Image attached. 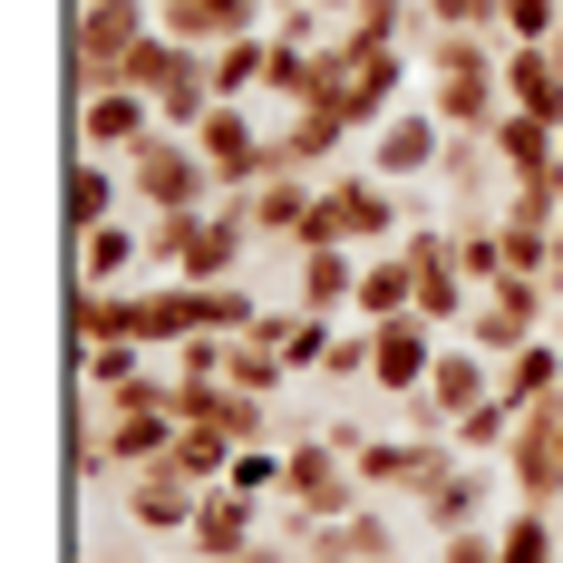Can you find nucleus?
Returning a JSON list of instances; mask_svg holds the SVG:
<instances>
[{
  "instance_id": "nucleus-1",
  "label": "nucleus",
  "mask_w": 563,
  "mask_h": 563,
  "mask_svg": "<svg viewBox=\"0 0 563 563\" xmlns=\"http://www.w3.org/2000/svg\"><path fill=\"white\" fill-rule=\"evenodd\" d=\"M126 166V195L146 205V214H205V195H214V166L195 156V136H146L136 156H117Z\"/></svg>"
},
{
  "instance_id": "nucleus-2",
  "label": "nucleus",
  "mask_w": 563,
  "mask_h": 563,
  "mask_svg": "<svg viewBox=\"0 0 563 563\" xmlns=\"http://www.w3.org/2000/svg\"><path fill=\"white\" fill-rule=\"evenodd\" d=\"M544 301H554V282H534V273H506V282H486V291H476V311H466L456 331L476 340L486 360H515L525 340L544 331Z\"/></svg>"
},
{
  "instance_id": "nucleus-3",
  "label": "nucleus",
  "mask_w": 563,
  "mask_h": 563,
  "mask_svg": "<svg viewBox=\"0 0 563 563\" xmlns=\"http://www.w3.org/2000/svg\"><path fill=\"white\" fill-rule=\"evenodd\" d=\"M156 126H166V117H156L146 88H88V98H78V146H88V156H136Z\"/></svg>"
},
{
  "instance_id": "nucleus-4",
  "label": "nucleus",
  "mask_w": 563,
  "mask_h": 563,
  "mask_svg": "<svg viewBox=\"0 0 563 563\" xmlns=\"http://www.w3.org/2000/svg\"><path fill=\"white\" fill-rule=\"evenodd\" d=\"M428 369H438V331L408 311V321H369V389L389 398H418L428 389Z\"/></svg>"
},
{
  "instance_id": "nucleus-5",
  "label": "nucleus",
  "mask_w": 563,
  "mask_h": 563,
  "mask_svg": "<svg viewBox=\"0 0 563 563\" xmlns=\"http://www.w3.org/2000/svg\"><path fill=\"white\" fill-rule=\"evenodd\" d=\"M448 166V126L438 108H398L379 136H369V175H389V185H418V175Z\"/></svg>"
},
{
  "instance_id": "nucleus-6",
  "label": "nucleus",
  "mask_w": 563,
  "mask_h": 563,
  "mask_svg": "<svg viewBox=\"0 0 563 563\" xmlns=\"http://www.w3.org/2000/svg\"><path fill=\"white\" fill-rule=\"evenodd\" d=\"M273 0H156V30H175L185 49H224V40H253Z\"/></svg>"
},
{
  "instance_id": "nucleus-7",
  "label": "nucleus",
  "mask_w": 563,
  "mask_h": 563,
  "mask_svg": "<svg viewBox=\"0 0 563 563\" xmlns=\"http://www.w3.org/2000/svg\"><path fill=\"white\" fill-rule=\"evenodd\" d=\"M506 108L563 126V49L554 40H506Z\"/></svg>"
},
{
  "instance_id": "nucleus-8",
  "label": "nucleus",
  "mask_w": 563,
  "mask_h": 563,
  "mask_svg": "<svg viewBox=\"0 0 563 563\" xmlns=\"http://www.w3.org/2000/svg\"><path fill=\"white\" fill-rule=\"evenodd\" d=\"M486 398H496V360H486L476 340H448V350H438V369H428V408L456 428V418H466V408H486Z\"/></svg>"
},
{
  "instance_id": "nucleus-9",
  "label": "nucleus",
  "mask_w": 563,
  "mask_h": 563,
  "mask_svg": "<svg viewBox=\"0 0 563 563\" xmlns=\"http://www.w3.org/2000/svg\"><path fill=\"white\" fill-rule=\"evenodd\" d=\"M243 253H253V224H233V214H195L185 243H175V282H233Z\"/></svg>"
},
{
  "instance_id": "nucleus-10",
  "label": "nucleus",
  "mask_w": 563,
  "mask_h": 563,
  "mask_svg": "<svg viewBox=\"0 0 563 563\" xmlns=\"http://www.w3.org/2000/svg\"><path fill=\"white\" fill-rule=\"evenodd\" d=\"M205 68V49H185L175 30H146L136 49H126V68H117V88H146V98H166V88H185Z\"/></svg>"
},
{
  "instance_id": "nucleus-11",
  "label": "nucleus",
  "mask_w": 563,
  "mask_h": 563,
  "mask_svg": "<svg viewBox=\"0 0 563 563\" xmlns=\"http://www.w3.org/2000/svg\"><path fill=\"white\" fill-rule=\"evenodd\" d=\"M311 205H321V185L301 166H282L253 185V233H273V243H301V224H311Z\"/></svg>"
},
{
  "instance_id": "nucleus-12",
  "label": "nucleus",
  "mask_w": 563,
  "mask_h": 563,
  "mask_svg": "<svg viewBox=\"0 0 563 563\" xmlns=\"http://www.w3.org/2000/svg\"><path fill=\"white\" fill-rule=\"evenodd\" d=\"M117 195H126V166H117V156H88V146H78V166H68V233L117 224Z\"/></svg>"
},
{
  "instance_id": "nucleus-13",
  "label": "nucleus",
  "mask_w": 563,
  "mask_h": 563,
  "mask_svg": "<svg viewBox=\"0 0 563 563\" xmlns=\"http://www.w3.org/2000/svg\"><path fill=\"white\" fill-rule=\"evenodd\" d=\"M185 534H195L214 563H243V554H253V496H233V486L214 496V486H205V506H195V525H185Z\"/></svg>"
},
{
  "instance_id": "nucleus-14",
  "label": "nucleus",
  "mask_w": 563,
  "mask_h": 563,
  "mask_svg": "<svg viewBox=\"0 0 563 563\" xmlns=\"http://www.w3.org/2000/svg\"><path fill=\"white\" fill-rule=\"evenodd\" d=\"M360 301V253L350 243H301V311H340Z\"/></svg>"
},
{
  "instance_id": "nucleus-15",
  "label": "nucleus",
  "mask_w": 563,
  "mask_h": 563,
  "mask_svg": "<svg viewBox=\"0 0 563 563\" xmlns=\"http://www.w3.org/2000/svg\"><path fill=\"white\" fill-rule=\"evenodd\" d=\"M486 496H496V466H448L418 506H428V525H438V534H466V525L486 515Z\"/></svg>"
},
{
  "instance_id": "nucleus-16",
  "label": "nucleus",
  "mask_w": 563,
  "mask_h": 563,
  "mask_svg": "<svg viewBox=\"0 0 563 563\" xmlns=\"http://www.w3.org/2000/svg\"><path fill=\"white\" fill-rule=\"evenodd\" d=\"M496 398H506V408H544V398H563V350H554V340H525L506 369H496Z\"/></svg>"
},
{
  "instance_id": "nucleus-17",
  "label": "nucleus",
  "mask_w": 563,
  "mask_h": 563,
  "mask_svg": "<svg viewBox=\"0 0 563 563\" xmlns=\"http://www.w3.org/2000/svg\"><path fill=\"white\" fill-rule=\"evenodd\" d=\"M408 311H418V263L408 253L360 263V321H408Z\"/></svg>"
},
{
  "instance_id": "nucleus-18",
  "label": "nucleus",
  "mask_w": 563,
  "mask_h": 563,
  "mask_svg": "<svg viewBox=\"0 0 563 563\" xmlns=\"http://www.w3.org/2000/svg\"><path fill=\"white\" fill-rule=\"evenodd\" d=\"M195 506H205V486H185L175 466H136V486H126L136 525H195Z\"/></svg>"
},
{
  "instance_id": "nucleus-19",
  "label": "nucleus",
  "mask_w": 563,
  "mask_h": 563,
  "mask_svg": "<svg viewBox=\"0 0 563 563\" xmlns=\"http://www.w3.org/2000/svg\"><path fill=\"white\" fill-rule=\"evenodd\" d=\"M263 58H273V40H263V30H253V40H224V49H205V88H214L224 108L263 98Z\"/></svg>"
},
{
  "instance_id": "nucleus-20",
  "label": "nucleus",
  "mask_w": 563,
  "mask_h": 563,
  "mask_svg": "<svg viewBox=\"0 0 563 563\" xmlns=\"http://www.w3.org/2000/svg\"><path fill=\"white\" fill-rule=\"evenodd\" d=\"M136 253H146V233H126V224L78 233V291H117V282L136 273Z\"/></svg>"
},
{
  "instance_id": "nucleus-21",
  "label": "nucleus",
  "mask_w": 563,
  "mask_h": 563,
  "mask_svg": "<svg viewBox=\"0 0 563 563\" xmlns=\"http://www.w3.org/2000/svg\"><path fill=\"white\" fill-rule=\"evenodd\" d=\"M156 466H175L185 486H214V476H233V438L224 428H175V448L156 456Z\"/></svg>"
},
{
  "instance_id": "nucleus-22",
  "label": "nucleus",
  "mask_w": 563,
  "mask_h": 563,
  "mask_svg": "<svg viewBox=\"0 0 563 563\" xmlns=\"http://www.w3.org/2000/svg\"><path fill=\"white\" fill-rule=\"evenodd\" d=\"M331 311H291V321H282V360H291V379H301V369H331Z\"/></svg>"
},
{
  "instance_id": "nucleus-23",
  "label": "nucleus",
  "mask_w": 563,
  "mask_h": 563,
  "mask_svg": "<svg viewBox=\"0 0 563 563\" xmlns=\"http://www.w3.org/2000/svg\"><path fill=\"white\" fill-rule=\"evenodd\" d=\"M418 20H428V30H496V40H506V0H418ZM428 30H418V40H428Z\"/></svg>"
},
{
  "instance_id": "nucleus-24",
  "label": "nucleus",
  "mask_w": 563,
  "mask_h": 563,
  "mask_svg": "<svg viewBox=\"0 0 563 563\" xmlns=\"http://www.w3.org/2000/svg\"><path fill=\"white\" fill-rule=\"evenodd\" d=\"M282 476H291V456H273V448H233V496H282Z\"/></svg>"
},
{
  "instance_id": "nucleus-25",
  "label": "nucleus",
  "mask_w": 563,
  "mask_h": 563,
  "mask_svg": "<svg viewBox=\"0 0 563 563\" xmlns=\"http://www.w3.org/2000/svg\"><path fill=\"white\" fill-rule=\"evenodd\" d=\"M496 544H506V563H554V525H544V506H525Z\"/></svg>"
},
{
  "instance_id": "nucleus-26",
  "label": "nucleus",
  "mask_w": 563,
  "mask_h": 563,
  "mask_svg": "<svg viewBox=\"0 0 563 563\" xmlns=\"http://www.w3.org/2000/svg\"><path fill=\"white\" fill-rule=\"evenodd\" d=\"M506 40H563V0H506Z\"/></svg>"
},
{
  "instance_id": "nucleus-27",
  "label": "nucleus",
  "mask_w": 563,
  "mask_h": 563,
  "mask_svg": "<svg viewBox=\"0 0 563 563\" xmlns=\"http://www.w3.org/2000/svg\"><path fill=\"white\" fill-rule=\"evenodd\" d=\"M340 10H350V0H340Z\"/></svg>"
}]
</instances>
